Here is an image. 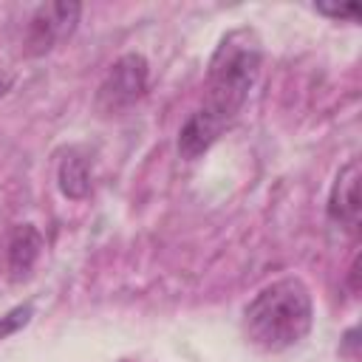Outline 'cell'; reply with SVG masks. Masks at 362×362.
I'll return each mask as SVG.
<instances>
[{
    "mask_svg": "<svg viewBox=\"0 0 362 362\" xmlns=\"http://www.w3.org/2000/svg\"><path fill=\"white\" fill-rule=\"evenodd\" d=\"M260 62H263L260 37L246 25L229 31L218 42V48L209 59L204 99L178 133V156L181 158L192 161L201 153H206L212 147V141L223 133V127H229L235 122V116L240 113V107L249 99V90L257 82Z\"/></svg>",
    "mask_w": 362,
    "mask_h": 362,
    "instance_id": "6da1fadb",
    "label": "cell"
},
{
    "mask_svg": "<svg viewBox=\"0 0 362 362\" xmlns=\"http://www.w3.org/2000/svg\"><path fill=\"white\" fill-rule=\"evenodd\" d=\"M314 322L311 294L303 280L283 277L269 283L255 294V300L243 311V331L246 339L266 351L280 354L300 345Z\"/></svg>",
    "mask_w": 362,
    "mask_h": 362,
    "instance_id": "7a4b0ae2",
    "label": "cell"
},
{
    "mask_svg": "<svg viewBox=\"0 0 362 362\" xmlns=\"http://www.w3.org/2000/svg\"><path fill=\"white\" fill-rule=\"evenodd\" d=\"M147 90V59L141 54H124L119 57L107 76L102 79L96 90V110L102 116H116L136 105Z\"/></svg>",
    "mask_w": 362,
    "mask_h": 362,
    "instance_id": "3957f363",
    "label": "cell"
},
{
    "mask_svg": "<svg viewBox=\"0 0 362 362\" xmlns=\"http://www.w3.org/2000/svg\"><path fill=\"white\" fill-rule=\"evenodd\" d=\"M79 3H45L37 6V11L31 14L28 25H25V51L40 57L45 51H51L57 42H62L65 37H71V31L79 23Z\"/></svg>",
    "mask_w": 362,
    "mask_h": 362,
    "instance_id": "277c9868",
    "label": "cell"
},
{
    "mask_svg": "<svg viewBox=\"0 0 362 362\" xmlns=\"http://www.w3.org/2000/svg\"><path fill=\"white\" fill-rule=\"evenodd\" d=\"M328 218L339 223L348 232H356L359 226V164L348 161L331 187L328 195Z\"/></svg>",
    "mask_w": 362,
    "mask_h": 362,
    "instance_id": "5b68a950",
    "label": "cell"
},
{
    "mask_svg": "<svg viewBox=\"0 0 362 362\" xmlns=\"http://www.w3.org/2000/svg\"><path fill=\"white\" fill-rule=\"evenodd\" d=\"M42 252V235L37 226L31 223H20L14 232H11V240H8V272L14 277H23L31 272V266L37 263Z\"/></svg>",
    "mask_w": 362,
    "mask_h": 362,
    "instance_id": "8992f818",
    "label": "cell"
},
{
    "mask_svg": "<svg viewBox=\"0 0 362 362\" xmlns=\"http://www.w3.org/2000/svg\"><path fill=\"white\" fill-rule=\"evenodd\" d=\"M59 189L68 198H85L90 189V173H88V161L79 158L76 153H68L59 161Z\"/></svg>",
    "mask_w": 362,
    "mask_h": 362,
    "instance_id": "52a82bcc",
    "label": "cell"
},
{
    "mask_svg": "<svg viewBox=\"0 0 362 362\" xmlns=\"http://www.w3.org/2000/svg\"><path fill=\"white\" fill-rule=\"evenodd\" d=\"M28 320H31V305H17V308H11L6 317H0V339L8 337V334H14L17 328H23Z\"/></svg>",
    "mask_w": 362,
    "mask_h": 362,
    "instance_id": "ba28073f",
    "label": "cell"
},
{
    "mask_svg": "<svg viewBox=\"0 0 362 362\" xmlns=\"http://www.w3.org/2000/svg\"><path fill=\"white\" fill-rule=\"evenodd\" d=\"M320 14H325V17H334V20H351V23H356L359 20V3H317L314 6Z\"/></svg>",
    "mask_w": 362,
    "mask_h": 362,
    "instance_id": "9c48e42d",
    "label": "cell"
},
{
    "mask_svg": "<svg viewBox=\"0 0 362 362\" xmlns=\"http://www.w3.org/2000/svg\"><path fill=\"white\" fill-rule=\"evenodd\" d=\"M11 82H14V76H11V74H6V71H0V96H6V93H8Z\"/></svg>",
    "mask_w": 362,
    "mask_h": 362,
    "instance_id": "30bf717a",
    "label": "cell"
}]
</instances>
